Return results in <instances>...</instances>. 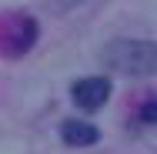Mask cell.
Segmentation results:
<instances>
[{
	"label": "cell",
	"instance_id": "3957f363",
	"mask_svg": "<svg viewBox=\"0 0 157 154\" xmlns=\"http://www.w3.org/2000/svg\"><path fill=\"white\" fill-rule=\"evenodd\" d=\"M60 137H63V144H70V148H87V144H97L100 131L87 121H63Z\"/></svg>",
	"mask_w": 157,
	"mask_h": 154
},
{
	"label": "cell",
	"instance_id": "7a4b0ae2",
	"mask_svg": "<svg viewBox=\"0 0 157 154\" xmlns=\"http://www.w3.org/2000/svg\"><path fill=\"white\" fill-rule=\"evenodd\" d=\"M74 104L77 107H84V111H97V107H104L107 104V97H110V81L107 77H84V81H77L74 87Z\"/></svg>",
	"mask_w": 157,
	"mask_h": 154
},
{
	"label": "cell",
	"instance_id": "6da1fadb",
	"mask_svg": "<svg viewBox=\"0 0 157 154\" xmlns=\"http://www.w3.org/2000/svg\"><path fill=\"white\" fill-rule=\"evenodd\" d=\"M104 64L121 74H151L157 67V47L151 40H114L104 50Z\"/></svg>",
	"mask_w": 157,
	"mask_h": 154
}]
</instances>
